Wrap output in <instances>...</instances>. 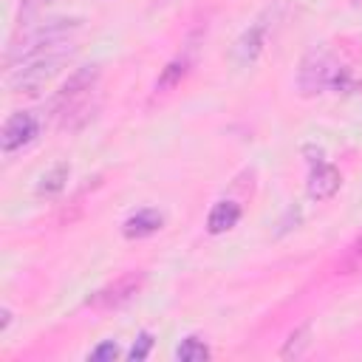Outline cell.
Wrapping results in <instances>:
<instances>
[{
    "instance_id": "obj_7",
    "label": "cell",
    "mask_w": 362,
    "mask_h": 362,
    "mask_svg": "<svg viewBox=\"0 0 362 362\" xmlns=\"http://www.w3.org/2000/svg\"><path fill=\"white\" fill-rule=\"evenodd\" d=\"M339 187H342V175L334 164H325V161L311 164V173L305 181V192L311 201H328L339 192Z\"/></svg>"
},
{
    "instance_id": "obj_15",
    "label": "cell",
    "mask_w": 362,
    "mask_h": 362,
    "mask_svg": "<svg viewBox=\"0 0 362 362\" xmlns=\"http://www.w3.org/2000/svg\"><path fill=\"white\" fill-rule=\"evenodd\" d=\"M116 356H119V345L113 339H107L90 351V362H113Z\"/></svg>"
},
{
    "instance_id": "obj_4",
    "label": "cell",
    "mask_w": 362,
    "mask_h": 362,
    "mask_svg": "<svg viewBox=\"0 0 362 362\" xmlns=\"http://www.w3.org/2000/svg\"><path fill=\"white\" fill-rule=\"evenodd\" d=\"M272 23H274V14H272V8H269L266 14H260V17L235 40V45H232V59H235L238 65H249V62H255V59L263 54L266 40H269V31H272Z\"/></svg>"
},
{
    "instance_id": "obj_3",
    "label": "cell",
    "mask_w": 362,
    "mask_h": 362,
    "mask_svg": "<svg viewBox=\"0 0 362 362\" xmlns=\"http://www.w3.org/2000/svg\"><path fill=\"white\" fill-rule=\"evenodd\" d=\"M141 286H144V272H124L116 280H110L107 286L96 288L85 300V305L93 308V311H116V308L127 305L141 291Z\"/></svg>"
},
{
    "instance_id": "obj_6",
    "label": "cell",
    "mask_w": 362,
    "mask_h": 362,
    "mask_svg": "<svg viewBox=\"0 0 362 362\" xmlns=\"http://www.w3.org/2000/svg\"><path fill=\"white\" fill-rule=\"evenodd\" d=\"M40 133V122L34 113H25V110H17L6 119L3 130H0V147L3 153H14L25 144H31Z\"/></svg>"
},
{
    "instance_id": "obj_11",
    "label": "cell",
    "mask_w": 362,
    "mask_h": 362,
    "mask_svg": "<svg viewBox=\"0 0 362 362\" xmlns=\"http://www.w3.org/2000/svg\"><path fill=\"white\" fill-rule=\"evenodd\" d=\"M68 175H71V167H68L65 161L54 164L48 173H42L40 184H37V192H40V195H57V192H62V189H65Z\"/></svg>"
},
{
    "instance_id": "obj_12",
    "label": "cell",
    "mask_w": 362,
    "mask_h": 362,
    "mask_svg": "<svg viewBox=\"0 0 362 362\" xmlns=\"http://www.w3.org/2000/svg\"><path fill=\"white\" fill-rule=\"evenodd\" d=\"M311 337V325L305 322V325H300V328H294L291 334H288V339H286V345H283V351H280V356L283 359H297L305 348H308V339Z\"/></svg>"
},
{
    "instance_id": "obj_2",
    "label": "cell",
    "mask_w": 362,
    "mask_h": 362,
    "mask_svg": "<svg viewBox=\"0 0 362 362\" xmlns=\"http://www.w3.org/2000/svg\"><path fill=\"white\" fill-rule=\"evenodd\" d=\"M342 82V68L337 62V57L328 48H317L311 51L297 74V88L303 96H317L325 88H337Z\"/></svg>"
},
{
    "instance_id": "obj_13",
    "label": "cell",
    "mask_w": 362,
    "mask_h": 362,
    "mask_svg": "<svg viewBox=\"0 0 362 362\" xmlns=\"http://www.w3.org/2000/svg\"><path fill=\"white\" fill-rule=\"evenodd\" d=\"M175 356H178L181 362H204V359H209V348H206V342H204L201 337H187V339L178 345Z\"/></svg>"
},
{
    "instance_id": "obj_14",
    "label": "cell",
    "mask_w": 362,
    "mask_h": 362,
    "mask_svg": "<svg viewBox=\"0 0 362 362\" xmlns=\"http://www.w3.org/2000/svg\"><path fill=\"white\" fill-rule=\"evenodd\" d=\"M337 272L339 274H354V272H362V235L342 252V257L337 260Z\"/></svg>"
},
{
    "instance_id": "obj_8",
    "label": "cell",
    "mask_w": 362,
    "mask_h": 362,
    "mask_svg": "<svg viewBox=\"0 0 362 362\" xmlns=\"http://www.w3.org/2000/svg\"><path fill=\"white\" fill-rule=\"evenodd\" d=\"M161 226H164V215H161L158 209H150V206H147V209L133 212V215L122 223V235L130 238V240H139V238L156 235Z\"/></svg>"
},
{
    "instance_id": "obj_16",
    "label": "cell",
    "mask_w": 362,
    "mask_h": 362,
    "mask_svg": "<svg viewBox=\"0 0 362 362\" xmlns=\"http://www.w3.org/2000/svg\"><path fill=\"white\" fill-rule=\"evenodd\" d=\"M150 348H153V337L144 331V334H139V339L133 342V348H130V359L133 362H141V359H147V354H150Z\"/></svg>"
},
{
    "instance_id": "obj_5",
    "label": "cell",
    "mask_w": 362,
    "mask_h": 362,
    "mask_svg": "<svg viewBox=\"0 0 362 362\" xmlns=\"http://www.w3.org/2000/svg\"><path fill=\"white\" fill-rule=\"evenodd\" d=\"M96 79H99V65H82V68H76V71L65 79V85L57 90L54 107H57V110H59V107H62V110L76 107V105L93 90Z\"/></svg>"
},
{
    "instance_id": "obj_17",
    "label": "cell",
    "mask_w": 362,
    "mask_h": 362,
    "mask_svg": "<svg viewBox=\"0 0 362 362\" xmlns=\"http://www.w3.org/2000/svg\"><path fill=\"white\" fill-rule=\"evenodd\" d=\"M3 320H0V331H6L8 328V322H11V311L8 308H3V314H0Z\"/></svg>"
},
{
    "instance_id": "obj_1",
    "label": "cell",
    "mask_w": 362,
    "mask_h": 362,
    "mask_svg": "<svg viewBox=\"0 0 362 362\" xmlns=\"http://www.w3.org/2000/svg\"><path fill=\"white\" fill-rule=\"evenodd\" d=\"M79 23H82V20H48V23H42V25L25 31V34H23L20 40H14V45L8 48L6 65H8V68H17L20 62L31 59L34 54H40V51H45V48L62 42L68 34H74V31L79 28Z\"/></svg>"
},
{
    "instance_id": "obj_9",
    "label": "cell",
    "mask_w": 362,
    "mask_h": 362,
    "mask_svg": "<svg viewBox=\"0 0 362 362\" xmlns=\"http://www.w3.org/2000/svg\"><path fill=\"white\" fill-rule=\"evenodd\" d=\"M240 221V206L235 201H218L209 215H206V232L209 235H223Z\"/></svg>"
},
{
    "instance_id": "obj_10",
    "label": "cell",
    "mask_w": 362,
    "mask_h": 362,
    "mask_svg": "<svg viewBox=\"0 0 362 362\" xmlns=\"http://www.w3.org/2000/svg\"><path fill=\"white\" fill-rule=\"evenodd\" d=\"M187 71H189V62L181 57V59H173V62H167L164 68H161V74H158V79H156V90L158 93H164V90H173V88H178L181 85V79L187 76Z\"/></svg>"
}]
</instances>
